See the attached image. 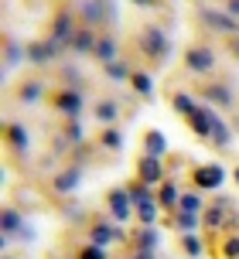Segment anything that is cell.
I'll list each match as a JSON object with an SVG mask.
<instances>
[{"label": "cell", "instance_id": "35", "mask_svg": "<svg viewBox=\"0 0 239 259\" xmlns=\"http://www.w3.org/2000/svg\"><path fill=\"white\" fill-rule=\"evenodd\" d=\"M21 58V48L17 45H7V62H17Z\"/></svg>", "mask_w": 239, "mask_h": 259}, {"label": "cell", "instance_id": "20", "mask_svg": "<svg viewBox=\"0 0 239 259\" xmlns=\"http://www.w3.org/2000/svg\"><path fill=\"white\" fill-rule=\"evenodd\" d=\"M137 211H140V222H147V225H150V222L157 219V205H154L150 198H147L144 205H137Z\"/></svg>", "mask_w": 239, "mask_h": 259}, {"label": "cell", "instance_id": "10", "mask_svg": "<svg viewBox=\"0 0 239 259\" xmlns=\"http://www.w3.org/2000/svg\"><path fill=\"white\" fill-rule=\"evenodd\" d=\"M140 181L144 184L161 181V157H144V160H140Z\"/></svg>", "mask_w": 239, "mask_h": 259}, {"label": "cell", "instance_id": "13", "mask_svg": "<svg viewBox=\"0 0 239 259\" xmlns=\"http://www.w3.org/2000/svg\"><path fill=\"white\" fill-rule=\"evenodd\" d=\"M79 181H82L79 170H65V174L55 181V191H75V188H79Z\"/></svg>", "mask_w": 239, "mask_h": 259}, {"label": "cell", "instance_id": "39", "mask_svg": "<svg viewBox=\"0 0 239 259\" xmlns=\"http://www.w3.org/2000/svg\"><path fill=\"white\" fill-rule=\"evenodd\" d=\"M232 55H236V58H239V38L232 41Z\"/></svg>", "mask_w": 239, "mask_h": 259}, {"label": "cell", "instance_id": "11", "mask_svg": "<svg viewBox=\"0 0 239 259\" xmlns=\"http://www.w3.org/2000/svg\"><path fill=\"white\" fill-rule=\"evenodd\" d=\"M144 147H147V157H161V154H164V147H168V140L161 137L157 130H150L147 140H144Z\"/></svg>", "mask_w": 239, "mask_h": 259}, {"label": "cell", "instance_id": "31", "mask_svg": "<svg viewBox=\"0 0 239 259\" xmlns=\"http://www.w3.org/2000/svg\"><path fill=\"white\" fill-rule=\"evenodd\" d=\"M106 72H109V78H116V82H120V78H127V68H123V65H116V62H109Z\"/></svg>", "mask_w": 239, "mask_h": 259}, {"label": "cell", "instance_id": "17", "mask_svg": "<svg viewBox=\"0 0 239 259\" xmlns=\"http://www.w3.org/2000/svg\"><path fill=\"white\" fill-rule=\"evenodd\" d=\"M14 232H21V215L17 211H4V239H11Z\"/></svg>", "mask_w": 239, "mask_h": 259}, {"label": "cell", "instance_id": "3", "mask_svg": "<svg viewBox=\"0 0 239 259\" xmlns=\"http://www.w3.org/2000/svg\"><path fill=\"white\" fill-rule=\"evenodd\" d=\"M185 65L191 68V72H212L215 52H209V48H191V52L185 55Z\"/></svg>", "mask_w": 239, "mask_h": 259}, {"label": "cell", "instance_id": "33", "mask_svg": "<svg viewBox=\"0 0 239 259\" xmlns=\"http://www.w3.org/2000/svg\"><path fill=\"white\" fill-rule=\"evenodd\" d=\"M133 85H137L140 92H150V78L147 75H133Z\"/></svg>", "mask_w": 239, "mask_h": 259}, {"label": "cell", "instance_id": "22", "mask_svg": "<svg viewBox=\"0 0 239 259\" xmlns=\"http://www.w3.org/2000/svg\"><path fill=\"white\" fill-rule=\"evenodd\" d=\"M157 242H161V235L154 232V229H144V232H140V246H144V252H150Z\"/></svg>", "mask_w": 239, "mask_h": 259}, {"label": "cell", "instance_id": "32", "mask_svg": "<svg viewBox=\"0 0 239 259\" xmlns=\"http://www.w3.org/2000/svg\"><path fill=\"white\" fill-rule=\"evenodd\" d=\"M226 256L229 259H239V239H229V242H226Z\"/></svg>", "mask_w": 239, "mask_h": 259}, {"label": "cell", "instance_id": "38", "mask_svg": "<svg viewBox=\"0 0 239 259\" xmlns=\"http://www.w3.org/2000/svg\"><path fill=\"white\" fill-rule=\"evenodd\" d=\"M229 14H232V17H239V0H229Z\"/></svg>", "mask_w": 239, "mask_h": 259}, {"label": "cell", "instance_id": "1", "mask_svg": "<svg viewBox=\"0 0 239 259\" xmlns=\"http://www.w3.org/2000/svg\"><path fill=\"white\" fill-rule=\"evenodd\" d=\"M140 48H144L147 58H168V52H171L168 38L161 34L157 27H147V31H144V38H140Z\"/></svg>", "mask_w": 239, "mask_h": 259}, {"label": "cell", "instance_id": "40", "mask_svg": "<svg viewBox=\"0 0 239 259\" xmlns=\"http://www.w3.org/2000/svg\"><path fill=\"white\" fill-rule=\"evenodd\" d=\"M236 184H239V167H236Z\"/></svg>", "mask_w": 239, "mask_h": 259}, {"label": "cell", "instance_id": "7", "mask_svg": "<svg viewBox=\"0 0 239 259\" xmlns=\"http://www.w3.org/2000/svg\"><path fill=\"white\" fill-rule=\"evenodd\" d=\"M130 191H113L109 194V211H113V219L123 222V219H130Z\"/></svg>", "mask_w": 239, "mask_h": 259}, {"label": "cell", "instance_id": "14", "mask_svg": "<svg viewBox=\"0 0 239 259\" xmlns=\"http://www.w3.org/2000/svg\"><path fill=\"white\" fill-rule=\"evenodd\" d=\"M113 239H120L116 229H109V225H96L93 229V246H106V242H113Z\"/></svg>", "mask_w": 239, "mask_h": 259}, {"label": "cell", "instance_id": "34", "mask_svg": "<svg viewBox=\"0 0 239 259\" xmlns=\"http://www.w3.org/2000/svg\"><path fill=\"white\" fill-rule=\"evenodd\" d=\"M212 99H215V103H222V106H226V103H232L226 89H215V92H212Z\"/></svg>", "mask_w": 239, "mask_h": 259}, {"label": "cell", "instance_id": "36", "mask_svg": "<svg viewBox=\"0 0 239 259\" xmlns=\"http://www.w3.org/2000/svg\"><path fill=\"white\" fill-rule=\"evenodd\" d=\"M185 249H188V252H198V239H191V235H185Z\"/></svg>", "mask_w": 239, "mask_h": 259}, {"label": "cell", "instance_id": "19", "mask_svg": "<svg viewBox=\"0 0 239 259\" xmlns=\"http://www.w3.org/2000/svg\"><path fill=\"white\" fill-rule=\"evenodd\" d=\"M96 119L113 123V119H116V106H113V103H99V106H96Z\"/></svg>", "mask_w": 239, "mask_h": 259}, {"label": "cell", "instance_id": "5", "mask_svg": "<svg viewBox=\"0 0 239 259\" xmlns=\"http://www.w3.org/2000/svg\"><path fill=\"white\" fill-rule=\"evenodd\" d=\"M226 222H236V211H232V205L229 201H222V205H215L205 211V225H212V229H219V225H226Z\"/></svg>", "mask_w": 239, "mask_h": 259}, {"label": "cell", "instance_id": "26", "mask_svg": "<svg viewBox=\"0 0 239 259\" xmlns=\"http://www.w3.org/2000/svg\"><path fill=\"white\" fill-rule=\"evenodd\" d=\"M161 201H164V205H178L181 198H178V191H174L171 184H164V191H161Z\"/></svg>", "mask_w": 239, "mask_h": 259}, {"label": "cell", "instance_id": "28", "mask_svg": "<svg viewBox=\"0 0 239 259\" xmlns=\"http://www.w3.org/2000/svg\"><path fill=\"white\" fill-rule=\"evenodd\" d=\"M178 225H181L185 232H191V229H195V215H191V211H181V215H178Z\"/></svg>", "mask_w": 239, "mask_h": 259}, {"label": "cell", "instance_id": "16", "mask_svg": "<svg viewBox=\"0 0 239 259\" xmlns=\"http://www.w3.org/2000/svg\"><path fill=\"white\" fill-rule=\"evenodd\" d=\"M58 109H65V113H79V109H82V96H79V92H65V96H58Z\"/></svg>", "mask_w": 239, "mask_h": 259}, {"label": "cell", "instance_id": "4", "mask_svg": "<svg viewBox=\"0 0 239 259\" xmlns=\"http://www.w3.org/2000/svg\"><path fill=\"white\" fill-rule=\"evenodd\" d=\"M222 167L219 164H202V167H195V181H198V188H219L222 184Z\"/></svg>", "mask_w": 239, "mask_h": 259}, {"label": "cell", "instance_id": "23", "mask_svg": "<svg viewBox=\"0 0 239 259\" xmlns=\"http://www.w3.org/2000/svg\"><path fill=\"white\" fill-rule=\"evenodd\" d=\"M212 140H215V143H222V147L229 143V130H226V123H222V119H215V126H212Z\"/></svg>", "mask_w": 239, "mask_h": 259}, {"label": "cell", "instance_id": "15", "mask_svg": "<svg viewBox=\"0 0 239 259\" xmlns=\"http://www.w3.org/2000/svg\"><path fill=\"white\" fill-rule=\"evenodd\" d=\"M113 55H116V41L113 38L96 41V58H99V62H113Z\"/></svg>", "mask_w": 239, "mask_h": 259}, {"label": "cell", "instance_id": "25", "mask_svg": "<svg viewBox=\"0 0 239 259\" xmlns=\"http://www.w3.org/2000/svg\"><path fill=\"white\" fill-rule=\"evenodd\" d=\"M11 140H14V147H21V150H24V147H27V133L21 126H11Z\"/></svg>", "mask_w": 239, "mask_h": 259}, {"label": "cell", "instance_id": "8", "mask_svg": "<svg viewBox=\"0 0 239 259\" xmlns=\"http://www.w3.org/2000/svg\"><path fill=\"white\" fill-rule=\"evenodd\" d=\"M191 126H195V133H202V137H212V126H215V113L212 109H195V113H191Z\"/></svg>", "mask_w": 239, "mask_h": 259}, {"label": "cell", "instance_id": "12", "mask_svg": "<svg viewBox=\"0 0 239 259\" xmlns=\"http://www.w3.org/2000/svg\"><path fill=\"white\" fill-rule=\"evenodd\" d=\"M72 52H96V41L89 31H75L72 34Z\"/></svg>", "mask_w": 239, "mask_h": 259}, {"label": "cell", "instance_id": "9", "mask_svg": "<svg viewBox=\"0 0 239 259\" xmlns=\"http://www.w3.org/2000/svg\"><path fill=\"white\" fill-rule=\"evenodd\" d=\"M79 11L86 14V21H89V24H99V21H109L106 17V0H82L79 4Z\"/></svg>", "mask_w": 239, "mask_h": 259}, {"label": "cell", "instance_id": "37", "mask_svg": "<svg viewBox=\"0 0 239 259\" xmlns=\"http://www.w3.org/2000/svg\"><path fill=\"white\" fill-rule=\"evenodd\" d=\"M106 143H109V147H120V133H116V130H109V133H106Z\"/></svg>", "mask_w": 239, "mask_h": 259}, {"label": "cell", "instance_id": "2", "mask_svg": "<svg viewBox=\"0 0 239 259\" xmlns=\"http://www.w3.org/2000/svg\"><path fill=\"white\" fill-rule=\"evenodd\" d=\"M205 24L215 27V31H226V34H236L239 31V17H232L229 11H202Z\"/></svg>", "mask_w": 239, "mask_h": 259}, {"label": "cell", "instance_id": "29", "mask_svg": "<svg viewBox=\"0 0 239 259\" xmlns=\"http://www.w3.org/2000/svg\"><path fill=\"white\" fill-rule=\"evenodd\" d=\"M24 103H38V96H41V85H24Z\"/></svg>", "mask_w": 239, "mask_h": 259}, {"label": "cell", "instance_id": "21", "mask_svg": "<svg viewBox=\"0 0 239 259\" xmlns=\"http://www.w3.org/2000/svg\"><path fill=\"white\" fill-rule=\"evenodd\" d=\"M174 109H178V113H185V116H191L198 106H195V103H191V99L185 96V92H181V96H174Z\"/></svg>", "mask_w": 239, "mask_h": 259}, {"label": "cell", "instance_id": "24", "mask_svg": "<svg viewBox=\"0 0 239 259\" xmlns=\"http://www.w3.org/2000/svg\"><path fill=\"white\" fill-rule=\"evenodd\" d=\"M178 208H181V211H191V215H195V211H198V208H202V201H198V198H195V194H185V198L178 201Z\"/></svg>", "mask_w": 239, "mask_h": 259}, {"label": "cell", "instance_id": "27", "mask_svg": "<svg viewBox=\"0 0 239 259\" xmlns=\"http://www.w3.org/2000/svg\"><path fill=\"white\" fill-rule=\"evenodd\" d=\"M79 259H106V252H103V246H89V249H82Z\"/></svg>", "mask_w": 239, "mask_h": 259}, {"label": "cell", "instance_id": "41", "mask_svg": "<svg viewBox=\"0 0 239 259\" xmlns=\"http://www.w3.org/2000/svg\"><path fill=\"white\" fill-rule=\"evenodd\" d=\"M137 4H150V0H137Z\"/></svg>", "mask_w": 239, "mask_h": 259}, {"label": "cell", "instance_id": "18", "mask_svg": "<svg viewBox=\"0 0 239 259\" xmlns=\"http://www.w3.org/2000/svg\"><path fill=\"white\" fill-rule=\"evenodd\" d=\"M68 31H72V17H68V14H62V17H58V21H55V34L52 38H68Z\"/></svg>", "mask_w": 239, "mask_h": 259}, {"label": "cell", "instance_id": "6", "mask_svg": "<svg viewBox=\"0 0 239 259\" xmlns=\"http://www.w3.org/2000/svg\"><path fill=\"white\" fill-rule=\"evenodd\" d=\"M58 48H62V41H58V38L38 41V45H31V48H27V58H31V62H48V58H55Z\"/></svg>", "mask_w": 239, "mask_h": 259}, {"label": "cell", "instance_id": "30", "mask_svg": "<svg viewBox=\"0 0 239 259\" xmlns=\"http://www.w3.org/2000/svg\"><path fill=\"white\" fill-rule=\"evenodd\" d=\"M130 198L137 201V205H144V201H147V184H137V188H130Z\"/></svg>", "mask_w": 239, "mask_h": 259}]
</instances>
